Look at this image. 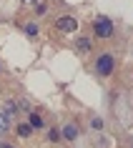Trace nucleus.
I'll use <instances>...</instances> for the list:
<instances>
[{"mask_svg": "<svg viewBox=\"0 0 133 148\" xmlns=\"http://www.w3.org/2000/svg\"><path fill=\"white\" fill-rule=\"evenodd\" d=\"M113 70H116V58H113L110 53H101V55H98V60H95V73L106 78V75L113 73Z\"/></svg>", "mask_w": 133, "mask_h": 148, "instance_id": "obj_1", "label": "nucleus"}, {"mask_svg": "<svg viewBox=\"0 0 133 148\" xmlns=\"http://www.w3.org/2000/svg\"><path fill=\"white\" fill-rule=\"evenodd\" d=\"M93 33L98 35V38H110V35H113V23H110V18H106V15L95 18Z\"/></svg>", "mask_w": 133, "mask_h": 148, "instance_id": "obj_2", "label": "nucleus"}, {"mask_svg": "<svg viewBox=\"0 0 133 148\" xmlns=\"http://www.w3.org/2000/svg\"><path fill=\"white\" fill-rule=\"evenodd\" d=\"M55 28H58L60 33H75L78 30V20H75L73 15H60L58 20H55Z\"/></svg>", "mask_w": 133, "mask_h": 148, "instance_id": "obj_3", "label": "nucleus"}, {"mask_svg": "<svg viewBox=\"0 0 133 148\" xmlns=\"http://www.w3.org/2000/svg\"><path fill=\"white\" fill-rule=\"evenodd\" d=\"M60 138L68 140V143H73V140L78 138V125H75V123H65L60 128Z\"/></svg>", "mask_w": 133, "mask_h": 148, "instance_id": "obj_4", "label": "nucleus"}, {"mask_svg": "<svg viewBox=\"0 0 133 148\" xmlns=\"http://www.w3.org/2000/svg\"><path fill=\"white\" fill-rule=\"evenodd\" d=\"M28 123H30V128H33V131H43V128H45V121H43V118H40L38 113H30Z\"/></svg>", "mask_w": 133, "mask_h": 148, "instance_id": "obj_5", "label": "nucleus"}, {"mask_svg": "<svg viewBox=\"0 0 133 148\" xmlns=\"http://www.w3.org/2000/svg\"><path fill=\"white\" fill-rule=\"evenodd\" d=\"M75 48H78L80 53L86 55V53H90V50H93V40H90V38H78V43H75Z\"/></svg>", "mask_w": 133, "mask_h": 148, "instance_id": "obj_6", "label": "nucleus"}, {"mask_svg": "<svg viewBox=\"0 0 133 148\" xmlns=\"http://www.w3.org/2000/svg\"><path fill=\"white\" fill-rule=\"evenodd\" d=\"M15 136H18V138H30V136H33L30 123H20V125H15Z\"/></svg>", "mask_w": 133, "mask_h": 148, "instance_id": "obj_7", "label": "nucleus"}, {"mask_svg": "<svg viewBox=\"0 0 133 148\" xmlns=\"http://www.w3.org/2000/svg\"><path fill=\"white\" fill-rule=\"evenodd\" d=\"M15 113H18V103L15 101H5V103H3V116L13 118Z\"/></svg>", "mask_w": 133, "mask_h": 148, "instance_id": "obj_8", "label": "nucleus"}, {"mask_svg": "<svg viewBox=\"0 0 133 148\" xmlns=\"http://www.w3.org/2000/svg\"><path fill=\"white\" fill-rule=\"evenodd\" d=\"M23 30H25V35H28V38H38L40 28H38V23H25V25H23Z\"/></svg>", "mask_w": 133, "mask_h": 148, "instance_id": "obj_9", "label": "nucleus"}, {"mask_svg": "<svg viewBox=\"0 0 133 148\" xmlns=\"http://www.w3.org/2000/svg\"><path fill=\"white\" fill-rule=\"evenodd\" d=\"M48 140L50 143H58L60 140V128H48Z\"/></svg>", "mask_w": 133, "mask_h": 148, "instance_id": "obj_10", "label": "nucleus"}, {"mask_svg": "<svg viewBox=\"0 0 133 148\" xmlns=\"http://www.w3.org/2000/svg\"><path fill=\"white\" fill-rule=\"evenodd\" d=\"M33 10H35V15H40V18H43V15H45V13H48V5H45V3H40V0H38V3L33 5Z\"/></svg>", "mask_w": 133, "mask_h": 148, "instance_id": "obj_11", "label": "nucleus"}, {"mask_svg": "<svg viewBox=\"0 0 133 148\" xmlns=\"http://www.w3.org/2000/svg\"><path fill=\"white\" fill-rule=\"evenodd\" d=\"M10 128H8V116H3V113H0V136H3V133H8Z\"/></svg>", "mask_w": 133, "mask_h": 148, "instance_id": "obj_12", "label": "nucleus"}, {"mask_svg": "<svg viewBox=\"0 0 133 148\" xmlns=\"http://www.w3.org/2000/svg\"><path fill=\"white\" fill-rule=\"evenodd\" d=\"M15 103H18V110H33V108H30V103L25 101V98H20V101H15Z\"/></svg>", "mask_w": 133, "mask_h": 148, "instance_id": "obj_13", "label": "nucleus"}, {"mask_svg": "<svg viewBox=\"0 0 133 148\" xmlns=\"http://www.w3.org/2000/svg\"><path fill=\"white\" fill-rule=\"evenodd\" d=\"M90 125H93V131H101V128H103V121H101V118H93V123H90Z\"/></svg>", "mask_w": 133, "mask_h": 148, "instance_id": "obj_14", "label": "nucleus"}, {"mask_svg": "<svg viewBox=\"0 0 133 148\" xmlns=\"http://www.w3.org/2000/svg\"><path fill=\"white\" fill-rule=\"evenodd\" d=\"M0 148H15L13 143H0Z\"/></svg>", "mask_w": 133, "mask_h": 148, "instance_id": "obj_15", "label": "nucleus"}, {"mask_svg": "<svg viewBox=\"0 0 133 148\" xmlns=\"http://www.w3.org/2000/svg\"><path fill=\"white\" fill-rule=\"evenodd\" d=\"M25 5H35V3H38V0H23Z\"/></svg>", "mask_w": 133, "mask_h": 148, "instance_id": "obj_16", "label": "nucleus"}]
</instances>
